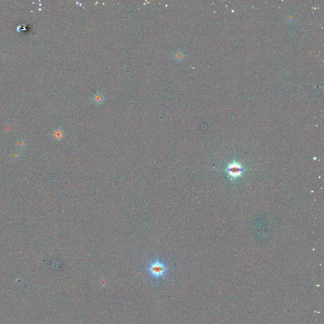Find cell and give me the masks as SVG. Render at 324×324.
<instances>
[{"label": "cell", "mask_w": 324, "mask_h": 324, "mask_svg": "<svg viewBox=\"0 0 324 324\" xmlns=\"http://www.w3.org/2000/svg\"><path fill=\"white\" fill-rule=\"evenodd\" d=\"M171 270L172 268L169 265L159 256L150 260L145 268L150 278L157 284L160 280L166 279Z\"/></svg>", "instance_id": "1"}, {"label": "cell", "mask_w": 324, "mask_h": 324, "mask_svg": "<svg viewBox=\"0 0 324 324\" xmlns=\"http://www.w3.org/2000/svg\"><path fill=\"white\" fill-rule=\"evenodd\" d=\"M225 170L227 172V174L232 179H235L242 176L245 170L241 163L234 161L231 163H228L227 165Z\"/></svg>", "instance_id": "2"}, {"label": "cell", "mask_w": 324, "mask_h": 324, "mask_svg": "<svg viewBox=\"0 0 324 324\" xmlns=\"http://www.w3.org/2000/svg\"><path fill=\"white\" fill-rule=\"evenodd\" d=\"M91 100L94 103L99 105L103 103L105 100V97L101 92H97L96 94H94V95L92 96Z\"/></svg>", "instance_id": "3"}, {"label": "cell", "mask_w": 324, "mask_h": 324, "mask_svg": "<svg viewBox=\"0 0 324 324\" xmlns=\"http://www.w3.org/2000/svg\"><path fill=\"white\" fill-rule=\"evenodd\" d=\"M53 136L54 138L56 140L60 141L63 138H64V131H63L61 128L58 127L56 130L54 131L53 134Z\"/></svg>", "instance_id": "4"}, {"label": "cell", "mask_w": 324, "mask_h": 324, "mask_svg": "<svg viewBox=\"0 0 324 324\" xmlns=\"http://www.w3.org/2000/svg\"><path fill=\"white\" fill-rule=\"evenodd\" d=\"M26 146H27L26 141L24 139H22V138L18 139L16 142V144H15V147H16L17 150H19V151H21V152L25 148H26Z\"/></svg>", "instance_id": "5"}, {"label": "cell", "mask_w": 324, "mask_h": 324, "mask_svg": "<svg viewBox=\"0 0 324 324\" xmlns=\"http://www.w3.org/2000/svg\"><path fill=\"white\" fill-rule=\"evenodd\" d=\"M173 57L177 61H183L185 58V54L184 52L181 50H177L173 55Z\"/></svg>", "instance_id": "6"}, {"label": "cell", "mask_w": 324, "mask_h": 324, "mask_svg": "<svg viewBox=\"0 0 324 324\" xmlns=\"http://www.w3.org/2000/svg\"><path fill=\"white\" fill-rule=\"evenodd\" d=\"M22 157V152L19 150H16L12 154V158L13 160H19Z\"/></svg>", "instance_id": "7"}]
</instances>
